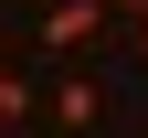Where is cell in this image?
Listing matches in <instances>:
<instances>
[{
    "label": "cell",
    "instance_id": "obj_1",
    "mask_svg": "<svg viewBox=\"0 0 148 138\" xmlns=\"http://www.w3.org/2000/svg\"><path fill=\"white\" fill-rule=\"evenodd\" d=\"M95 43H116V21L95 0H53L42 11V53H95Z\"/></svg>",
    "mask_w": 148,
    "mask_h": 138
},
{
    "label": "cell",
    "instance_id": "obj_2",
    "mask_svg": "<svg viewBox=\"0 0 148 138\" xmlns=\"http://www.w3.org/2000/svg\"><path fill=\"white\" fill-rule=\"evenodd\" d=\"M95 117H106V96L85 85V74H74V85H53V128H64V138H85Z\"/></svg>",
    "mask_w": 148,
    "mask_h": 138
},
{
    "label": "cell",
    "instance_id": "obj_3",
    "mask_svg": "<svg viewBox=\"0 0 148 138\" xmlns=\"http://www.w3.org/2000/svg\"><path fill=\"white\" fill-rule=\"evenodd\" d=\"M21 117H32V85H21V74H0V138L21 128Z\"/></svg>",
    "mask_w": 148,
    "mask_h": 138
},
{
    "label": "cell",
    "instance_id": "obj_4",
    "mask_svg": "<svg viewBox=\"0 0 148 138\" xmlns=\"http://www.w3.org/2000/svg\"><path fill=\"white\" fill-rule=\"evenodd\" d=\"M95 11H106V21H116V32H127V21H138V11H148V0H95Z\"/></svg>",
    "mask_w": 148,
    "mask_h": 138
},
{
    "label": "cell",
    "instance_id": "obj_5",
    "mask_svg": "<svg viewBox=\"0 0 148 138\" xmlns=\"http://www.w3.org/2000/svg\"><path fill=\"white\" fill-rule=\"evenodd\" d=\"M116 43H127V53H138V64H148V11H138V21H127V32H116Z\"/></svg>",
    "mask_w": 148,
    "mask_h": 138
}]
</instances>
